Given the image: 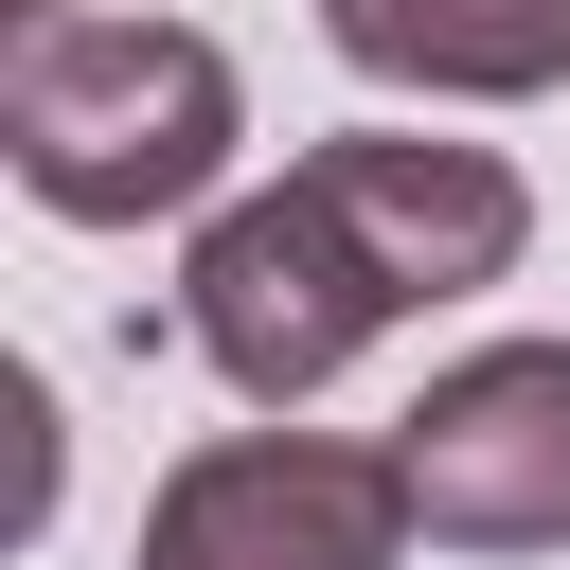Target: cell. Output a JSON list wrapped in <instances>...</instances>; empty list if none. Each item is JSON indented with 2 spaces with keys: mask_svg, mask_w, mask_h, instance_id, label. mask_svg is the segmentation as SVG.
<instances>
[{
  "mask_svg": "<svg viewBox=\"0 0 570 570\" xmlns=\"http://www.w3.org/2000/svg\"><path fill=\"white\" fill-rule=\"evenodd\" d=\"M321 36L374 89H428V107H534V89H570V0H321Z\"/></svg>",
  "mask_w": 570,
  "mask_h": 570,
  "instance_id": "cell-6",
  "label": "cell"
},
{
  "mask_svg": "<svg viewBox=\"0 0 570 570\" xmlns=\"http://www.w3.org/2000/svg\"><path fill=\"white\" fill-rule=\"evenodd\" d=\"M428 552H570V338H481L392 410Z\"/></svg>",
  "mask_w": 570,
  "mask_h": 570,
  "instance_id": "cell-3",
  "label": "cell"
},
{
  "mask_svg": "<svg viewBox=\"0 0 570 570\" xmlns=\"http://www.w3.org/2000/svg\"><path fill=\"white\" fill-rule=\"evenodd\" d=\"M392 321H410V303H392V267L338 232V196H321L303 160H285L267 196H214V214H196V249H178V338H196L267 428H285V410H321Z\"/></svg>",
  "mask_w": 570,
  "mask_h": 570,
  "instance_id": "cell-2",
  "label": "cell"
},
{
  "mask_svg": "<svg viewBox=\"0 0 570 570\" xmlns=\"http://www.w3.org/2000/svg\"><path fill=\"white\" fill-rule=\"evenodd\" d=\"M142 570H410V481L338 428H214L142 499Z\"/></svg>",
  "mask_w": 570,
  "mask_h": 570,
  "instance_id": "cell-4",
  "label": "cell"
},
{
  "mask_svg": "<svg viewBox=\"0 0 570 570\" xmlns=\"http://www.w3.org/2000/svg\"><path fill=\"white\" fill-rule=\"evenodd\" d=\"M303 178H321L338 232L392 267V303H481V285H517V249H534V178H517L499 142L338 125V142H303Z\"/></svg>",
  "mask_w": 570,
  "mask_h": 570,
  "instance_id": "cell-5",
  "label": "cell"
},
{
  "mask_svg": "<svg viewBox=\"0 0 570 570\" xmlns=\"http://www.w3.org/2000/svg\"><path fill=\"white\" fill-rule=\"evenodd\" d=\"M249 142V89L196 18H36L0 53V160L36 214L71 232H142V214H196Z\"/></svg>",
  "mask_w": 570,
  "mask_h": 570,
  "instance_id": "cell-1",
  "label": "cell"
},
{
  "mask_svg": "<svg viewBox=\"0 0 570 570\" xmlns=\"http://www.w3.org/2000/svg\"><path fill=\"white\" fill-rule=\"evenodd\" d=\"M36 18H89V0H18V36H36Z\"/></svg>",
  "mask_w": 570,
  "mask_h": 570,
  "instance_id": "cell-7",
  "label": "cell"
}]
</instances>
